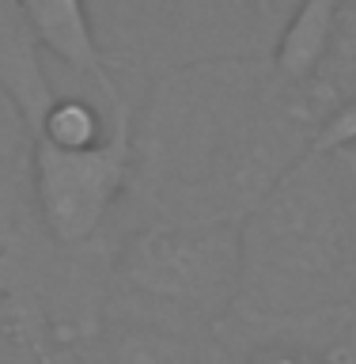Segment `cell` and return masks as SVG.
<instances>
[{"label": "cell", "instance_id": "1", "mask_svg": "<svg viewBox=\"0 0 356 364\" xmlns=\"http://www.w3.org/2000/svg\"><path fill=\"white\" fill-rule=\"evenodd\" d=\"M315 133L311 99L269 61H212L156 80L133 118L118 232L156 220L243 228L307 156Z\"/></svg>", "mask_w": 356, "mask_h": 364}, {"label": "cell", "instance_id": "2", "mask_svg": "<svg viewBox=\"0 0 356 364\" xmlns=\"http://www.w3.org/2000/svg\"><path fill=\"white\" fill-rule=\"evenodd\" d=\"M356 307V144L307 148L243 224L235 315L292 318Z\"/></svg>", "mask_w": 356, "mask_h": 364}, {"label": "cell", "instance_id": "3", "mask_svg": "<svg viewBox=\"0 0 356 364\" xmlns=\"http://www.w3.org/2000/svg\"><path fill=\"white\" fill-rule=\"evenodd\" d=\"M292 8L281 0H102L87 4V16L114 80L144 99L178 68L269 61Z\"/></svg>", "mask_w": 356, "mask_h": 364}, {"label": "cell", "instance_id": "4", "mask_svg": "<svg viewBox=\"0 0 356 364\" xmlns=\"http://www.w3.org/2000/svg\"><path fill=\"white\" fill-rule=\"evenodd\" d=\"M239 224H133L114 239L107 311L216 334L239 307Z\"/></svg>", "mask_w": 356, "mask_h": 364}, {"label": "cell", "instance_id": "5", "mask_svg": "<svg viewBox=\"0 0 356 364\" xmlns=\"http://www.w3.org/2000/svg\"><path fill=\"white\" fill-rule=\"evenodd\" d=\"M216 334L220 364H356V307L292 318L232 315Z\"/></svg>", "mask_w": 356, "mask_h": 364}, {"label": "cell", "instance_id": "6", "mask_svg": "<svg viewBox=\"0 0 356 364\" xmlns=\"http://www.w3.org/2000/svg\"><path fill=\"white\" fill-rule=\"evenodd\" d=\"M57 364H220V334H198L107 311L99 330Z\"/></svg>", "mask_w": 356, "mask_h": 364}, {"label": "cell", "instance_id": "7", "mask_svg": "<svg viewBox=\"0 0 356 364\" xmlns=\"http://www.w3.org/2000/svg\"><path fill=\"white\" fill-rule=\"evenodd\" d=\"M23 19H27L42 57L57 65L61 76L95 87L102 95L141 102L114 80L107 57H102V46L95 38V27H91L87 4H76V0H27Z\"/></svg>", "mask_w": 356, "mask_h": 364}, {"label": "cell", "instance_id": "8", "mask_svg": "<svg viewBox=\"0 0 356 364\" xmlns=\"http://www.w3.org/2000/svg\"><path fill=\"white\" fill-rule=\"evenodd\" d=\"M0 95L16 107L27 133L57 95V73L42 57L16 0H0Z\"/></svg>", "mask_w": 356, "mask_h": 364}, {"label": "cell", "instance_id": "9", "mask_svg": "<svg viewBox=\"0 0 356 364\" xmlns=\"http://www.w3.org/2000/svg\"><path fill=\"white\" fill-rule=\"evenodd\" d=\"M334 23H338V0L296 4L277 34V46L269 53V68L288 87H307L315 80V73L323 68V57L330 50V38H334Z\"/></svg>", "mask_w": 356, "mask_h": 364}, {"label": "cell", "instance_id": "10", "mask_svg": "<svg viewBox=\"0 0 356 364\" xmlns=\"http://www.w3.org/2000/svg\"><path fill=\"white\" fill-rule=\"evenodd\" d=\"M31 209V133L16 107L0 95V250Z\"/></svg>", "mask_w": 356, "mask_h": 364}, {"label": "cell", "instance_id": "11", "mask_svg": "<svg viewBox=\"0 0 356 364\" xmlns=\"http://www.w3.org/2000/svg\"><path fill=\"white\" fill-rule=\"evenodd\" d=\"M0 364H57V346L38 315L0 296Z\"/></svg>", "mask_w": 356, "mask_h": 364}]
</instances>
